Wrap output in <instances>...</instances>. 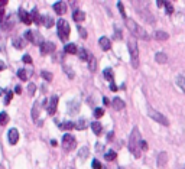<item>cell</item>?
<instances>
[{
  "label": "cell",
  "mask_w": 185,
  "mask_h": 169,
  "mask_svg": "<svg viewBox=\"0 0 185 169\" xmlns=\"http://www.w3.org/2000/svg\"><path fill=\"white\" fill-rule=\"evenodd\" d=\"M13 46L16 49H22L23 46H25V42H23V39L22 38H15L13 39Z\"/></svg>",
  "instance_id": "cell-31"
},
{
  "label": "cell",
  "mask_w": 185,
  "mask_h": 169,
  "mask_svg": "<svg viewBox=\"0 0 185 169\" xmlns=\"http://www.w3.org/2000/svg\"><path fill=\"white\" fill-rule=\"evenodd\" d=\"M38 117H39V104H35L32 109V119L38 120Z\"/></svg>",
  "instance_id": "cell-33"
},
{
  "label": "cell",
  "mask_w": 185,
  "mask_h": 169,
  "mask_svg": "<svg viewBox=\"0 0 185 169\" xmlns=\"http://www.w3.org/2000/svg\"><path fill=\"white\" fill-rule=\"evenodd\" d=\"M19 19L25 23V25H31L32 23V18H31V15L26 12V10H23V9H19Z\"/></svg>",
  "instance_id": "cell-11"
},
{
  "label": "cell",
  "mask_w": 185,
  "mask_h": 169,
  "mask_svg": "<svg viewBox=\"0 0 185 169\" xmlns=\"http://www.w3.org/2000/svg\"><path fill=\"white\" fill-rule=\"evenodd\" d=\"M7 123H9V116L6 111H2L0 113V126H6Z\"/></svg>",
  "instance_id": "cell-30"
},
{
  "label": "cell",
  "mask_w": 185,
  "mask_h": 169,
  "mask_svg": "<svg viewBox=\"0 0 185 169\" xmlns=\"http://www.w3.org/2000/svg\"><path fill=\"white\" fill-rule=\"evenodd\" d=\"M64 51H65V54H71L73 55V54H78V48H77L75 44H67Z\"/></svg>",
  "instance_id": "cell-22"
},
{
  "label": "cell",
  "mask_w": 185,
  "mask_h": 169,
  "mask_svg": "<svg viewBox=\"0 0 185 169\" xmlns=\"http://www.w3.org/2000/svg\"><path fill=\"white\" fill-rule=\"evenodd\" d=\"M28 91H29V96L33 97V96H35V91H36V85L31 83V84L28 85Z\"/></svg>",
  "instance_id": "cell-41"
},
{
  "label": "cell",
  "mask_w": 185,
  "mask_h": 169,
  "mask_svg": "<svg viewBox=\"0 0 185 169\" xmlns=\"http://www.w3.org/2000/svg\"><path fill=\"white\" fill-rule=\"evenodd\" d=\"M39 49H41V54H42V55L52 54V52L55 51V44H52V42H44V44L39 46Z\"/></svg>",
  "instance_id": "cell-9"
},
{
  "label": "cell",
  "mask_w": 185,
  "mask_h": 169,
  "mask_svg": "<svg viewBox=\"0 0 185 169\" xmlns=\"http://www.w3.org/2000/svg\"><path fill=\"white\" fill-rule=\"evenodd\" d=\"M73 19L75 20V22L81 23L83 20L86 19V13L81 12V10H74V12H73Z\"/></svg>",
  "instance_id": "cell-20"
},
{
  "label": "cell",
  "mask_w": 185,
  "mask_h": 169,
  "mask_svg": "<svg viewBox=\"0 0 185 169\" xmlns=\"http://www.w3.org/2000/svg\"><path fill=\"white\" fill-rule=\"evenodd\" d=\"M67 169H73V168H67Z\"/></svg>",
  "instance_id": "cell-59"
},
{
  "label": "cell",
  "mask_w": 185,
  "mask_h": 169,
  "mask_svg": "<svg viewBox=\"0 0 185 169\" xmlns=\"http://www.w3.org/2000/svg\"><path fill=\"white\" fill-rule=\"evenodd\" d=\"M88 155H90V150H88V148H83V149L78 152V158L81 159V161L87 159V158H88Z\"/></svg>",
  "instance_id": "cell-29"
},
{
  "label": "cell",
  "mask_w": 185,
  "mask_h": 169,
  "mask_svg": "<svg viewBox=\"0 0 185 169\" xmlns=\"http://www.w3.org/2000/svg\"><path fill=\"white\" fill-rule=\"evenodd\" d=\"M13 98V93L12 91H6V97H5V104H9L10 100Z\"/></svg>",
  "instance_id": "cell-42"
},
{
  "label": "cell",
  "mask_w": 185,
  "mask_h": 169,
  "mask_svg": "<svg viewBox=\"0 0 185 169\" xmlns=\"http://www.w3.org/2000/svg\"><path fill=\"white\" fill-rule=\"evenodd\" d=\"M148 114H149V117L151 119H153L155 122H158V123H161V124H164V126H169V120L166 119L162 113H159V111H156V110H153L152 107H149L148 109Z\"/></svg>",
  "instance_id": "cell-5"
},
{
  "label": "cell",
  "mask_w": 185,
  "mask_h": 169,
  "mask_svg": "<svg viewBox=\"0 0 185 169\" xmlns=\"http://www.w3.org/2000/svg\"><path fill=\"white\" fill-rule=\"evenodd\" d=\"M15 93H16V94H20V93H22V88H20V85H16V87H15Z\"/></svg>",
  "instance_id": "cell-51"
},
{
  "label": "cell",
  "mask_w": 185,
  "mask_h": 169,
  "mask_svg": "<svg viewBox=\"0 0 185 169\" xmlns=\"http://www.w3.org/2000/svg\"><path fill=\"white\" fill-rule=\"evenodd\" d=\"M113 136H114V133H113V132H110V133L107 135V140H109V142H112V140H113Z\"/></svg>",
  "instance_id": "cell-50"
},
{
  "label": "cell",
  "mask_w": 185,
  "mask_h": 169,
  "mask_svg": "<svg viewBox=\"0 0 185 169\" xmlns=\"http://www.w3.org/2000/svg\"><path fill=\"white\" fill-rule=\"evenodd\" d=\"M184 169H185V168H184Z\"/></svg>",
  "instance_id": "cell-62"
},
{
  "label": "cell",
  "mask_w": 185,
  "mask_h": 169,
  "mask_svg": "<svg viewBox=\"0 0 185 169\" xmlns=\"http://www.w3.org/2000/svg\"><path fill=\"white\" fill-rule=\"evenodd\" d=\"M140 149H142V150H148V143H146L143 139H142V142H140Z\"/></svg>",
  "instance_id": "cell-48"
},
{
  "label": "cell",
  "mask_w": 185,
  "mask_h": 169,
  "mask_svg": "<svg viewBox=\"0 0 185 169\" xmlns=\"http://www.w3.org/2000/svg\"><path fill=\"white\" fill-rule=\"evenodd\" d=\"M2 94H3V90H2V88H0V96H2Z\"/></svg>",
  "instance_id": "cell-58"
},
{
  "label": "cell",
  "mask_w": 185,
  "mask_h": 169,
  "mask_svg": "<svg viewBox=\"0 0 185 169\" xmlns=\"http://www.w3.org/2000/svg\"><path fill=\"white\" fill-rule=\"evenodd\" d=\"M5 68H6V65H5V62H2V61H0V71H3Z\"/></svg>",
  "instance_id": "cell-56"
},
{
  "label": "cell",
  "mask_w": 185,
  "mask_h": 169,
  "mask_svg": "<svg viewBox=\"0 0 185 169\" xmlns=\"http://www.w3.org/2000/svg\"><path fill=\"white\" fill-rule=\"evenodd\" d=\"M140 142H142V136H140V132L138 127H133L130 137H129V150L133 153L135 158H140L142 152H140Z\"/></svg>",
  "instance_id": "cell-1"
},
{
  "label": "cell",
  "mask_w": 185,
  "mask_h": 169,
  "mask_svg": "<svg viewBox=\"0 0 185 169\" xmlns=\"http://www.w3.org/2000/svg\"><path fill=\"white\" fill-rule=\"evenodd\" d=\"M77 29H78V33L81 35V38H83V39H87V36H88V35H87V31H86V29H84V28H83L81 25L77 26Z\"/></svg>",
  "instance_id": "cell-40"
},
{
  "label": "cell",
  "mask_w": 185,
  "mask_h": 169,
  "mask_svg": "<svg viewBox=\"0 0 185 169\" xmlns=\"http://www.w3.org/2000/svg\"><path fill=\"white\" fill-rule=\"evenodd\" d=\"M75 146H77L75 137L73 135H70V133L64 135V137H62V148L65 150H73V149H75Z\"/></svg>",
  "instance_id": "cell-6"
},
{
  "label": "cell",
  "mask_w": 185,
  "mask_h": 169,
  "mask_svg": "<svg viewBox=\"0 0 185 169\" xmlns=\"http://www.w3.org/2000/svg\"><path fill=\"white\" fill-rule=\"evenodd\" d=\"M54 19L52 16H49V15H44V16H41V25H44L45 28H52L54 26Z\"/></svg>",
  "instance_id": "cell-12"
},
{
  "label": "cell",
  "mask_w": 185,
  "mask_h": 169,
  "mask_svg": "<svg viewBox=\"0 0 185 169\" xmlns=\"http://www.w3.org/2000/svg\"><path fill=\"white\" fill-rule=\"evenodd\" d=\"M78 110H80V103L77 101V100L68 103V113H70V114L75 116V114H78Z\"/></svg>",
  "instance_id": "cell-13"
},
{
  "label": "cell",
  "mask_w": 185,
  "mask_h": 169,
  "mask_svg": "<svg viewBox=\"0 0 185 169\" xmlns=\"http://www.w3.org/2000/svg\"><path fill=\"white\" fill-rule=\"evenodd\" d=\"M164 6H165L168 15H172V13H174V6H172V3H169V2H164Z\"/></svg>",
  "instance_id": "cell-36"
},
{
  "label": "cell",
  "mask_w": 185,
  "mask_h": 169,
  "mask_svg": "<svg viewBox=\"0 0 185 169\" xmlns=\"http://www.w3.org/2000/svg\"><path fill=\"white\" fill-rule=\"evenodd\" d=\"M119 169H123V168H119Z\"/></svg>",
  "instance_id": "cell-61"
},
{
  "label": "cell",
  "mask_w": 185,
  "mask_h": 169,
  "mask_svg": "<svg viewBox=\"0 0 185 169\" xmlns=\"http://www.w3.org/2000/svg\"><path fill=\"white\" fill-rule=\"evenodd\" d=\"M74 126H75L77 130H84L86 129V120H80L77 123H74Z\"/></svg>",
  "instance_id": "cell-37"
},
{
  "label": "cell",
  "mask_w": 185,
  "mask_h": 169,
  "mask_svg": "<svg viewBox=\"0 0 185 169\" xmlns=\"http://www.w3.org/2000/svg\"><path fill=\"white\" fill-rule=\"evenodd\" d=\"M103 75H104V78H106L107 81H110V84H113V81H114V75H113V71L110 70V68H106L104 72H103Z\"/></svg>",
  "instance_id": "cell-27"
},
{
  "label": "cell",
  "mask_w": 185,
  "mask_h": 169,
  "mask_svg": "<svg viewBox=\"0 0 185 169\" xmlns=\"http://www.w3.org/2000/svg\"><path fill=\"white\" fill-rule=\"evenodd\" d=\"M168 36H169V35L166 32H164V31H156V32L153 33V38L156 39V41H166Z\"/></svg>",
  "instance_id": "cell-23"
},
{
  "label": "cell",
  "mask_w": 185,
  "mask_h": 169,
  "mask_svg": "<svg viewBox=\"0 0 185 169\" xmlns=\"http://www.w3.org/2000/svg\"><path fill=\"white\" fill-rule=\"evenodd\" d=\"M19 140V132L16 129H10L9 130V143L10 145H16Z\"/></svg>",
  "instance_id": "cell-14"
},
{
  "label": "cell",
  "mask_w": 185,
  "mask_h": 169,
  "mask_svg": "<svg viewBox=\"0 0 185 169\" xmlns=\"http://www.w3.org/2000/svg\"><path fill=\"white\" fill-rule=\"evenodd\" d=\"M168 162V153L166 152H161L158 155V166L159 168H164Z\"/></svg>",
  "instance_id": "cell-18"
},
{
  "label": "cell",
  "mask_w": 185,
  "mask_h": 169,
  "mask_svg": "<svg viewBox=\"0 0 185 169\" xmlns=\"http://www.w3.org/2000/svg\"><path fill=\"white\" fill-rule=\"evenodd\" d=\"M6 5H7V2H6V0H0V7L6 6Z\"/></svg>",
  "instance_id": "cell-57"
},
{
  "label": "cell",
  "mask_w": 185,
  "mask_h": 169,
  "mask_svg": "<svg viewBox=\"0 0 185 169\" xmlns=\"http://www.w3.org/2000/svg\"><path fill=\"white\" fill-rule=\"evenodd\" d=\"M103 103H104V106H110V101H109V98H103Z\"/></svg>",
  "instance_id": "cell-54"
},
{
  "label": "cell",
  "mask_w": 185,
  "mask_h": 169,
  "mask_svg": "<svg viewBox=\"0 0 185 169\" xmlns=\"http://www.w3.org/2000/svg\"><path fill=\"white\" fill-rule=\"evenodd\" d=\"M101 169H106V168H101Z\"/></svg>",
  "instance_id": "cell-60"
},
{
  "label": "cell",
  "mask_w": 185,
  "mask_h": 169,
  "mask_svg": "<svg viewBox=\"0 0 185 169\" xmlns=\"http://www.w3.org/2000/svg\"><path fill=\"white\" fill-rule=\"evenodd\" d=\"M57 32H58V36H60L61 41H62V42H67L68 38H70V32H71L70 23H68L65 19H60L58 23H57Z\"/></svg>",
  "instance_id": "cell-3"
},
{
  "label": "cell",
  "mask_w": 185,
  "mask_h": 169,
  "mask_svg": "<svg viewBox=\"0 0 185 169\" xmlns=\"http://www.w3.org/2000/svg\"><path fill=\"white\" fill-rule=\"evenodd\" d=\"M87 62H88V68H90V71L96 72V70H97V59H96V57L90 54V57H88V61H87Z\"/></svg>",
  "instance_id": "cell-19"
},
{
  "label": "cell",
  "mask_w": 185,
  "mask_h": 169,
  "mask_svg": "<svg viewBox=\"0 0 185 169\" xmlns=\"http://www.w3.org/2000/svg\"><path fill=\"white\" fill-rule=\"evenodd\" d=\"M57 107H58V97L57 96H52V97L48 100V107H46V111L49 116H54L55 111H57Z\"/></svg>",
  "instance_id": "cell-7"
},
{
  "label": "cell",
  "mask_w": 185,
  "mask_h": 169,
  "mask_svg": "<svg viewBox=\"0 0 185 169\" xmlns=\"http://www.w3.org/2000/svg\"><path fill=\"white\" fill-rule=\"evenodd\" d=\"M155 59H156V62H159V64H166L168 62V57H166L164 52H158L155 55Z\"/></svg>",
  "instance_id": "cell-26"
},
{
  "label": "cell",
  "mask_w": 185,
  "mask_h": 169,
  "mask_svg": "<svg viewBox=\"0 0 185 169\" xmlns=\"http://www.w3.org/2000/svg\"><path fill=\"white\" fill-rule=\"evenodd\" d=\"M64 71H65V74L68 75L70 78H74V71L70 68V67H67V65H64Z\"/></svg>",
  "instance_id": "cell-43"
},
{
  "label": "cell",
  "mask_w": 185,
  "mask_h": 169,
  "mask_svg": "<svg viewBox=\"0 0 185 169\" xmlns=\"http://www.w3.org/2000/svg\"><path fill=\"white\" fill-rule=\"evenodd\" d=\"M114 38L116 39H122V32L119 31V28L114 26Z\"/></svg>",
  "instance_id": "cell-47"
},
{
  "label": "cell",
  "mask_w": 185,
  "mask_h": 169,
  "mask_svg": "<svg viewBox=\"0 0 185 169\" xmlns=\"http://www.w3.org/2000/svg\"><path fill=\"white\" fill-rule=\"evenodd\" d=\"M15 22H13V16H7L5 19L2 20V29L3 31H10L13 28Z\"/></svg>",
  "instance_id": "cell-10"
},
{
  "label": "cell",
  "mask_w": 185,
  "mask_h": 169,
  "mask_svg": "<svg viewBox=\"0 0 185 169\" xmlns=\"http://www.w3.org/2000/svg\"><path fill=\"white\" fill-rule=\"evenodd\" d=\"M107 161H116V158H117V153H116V150H109L106 155H104Z\"/></svg>",
  "instance_id": "cell-32"
},
{
  "label": "cell",
  "mask_w": 185,
  "mask_h": 169,
  "mask_svg": "<svg viewBox=\"0 0 185 169\" xmlns=\"http://www.w3.org/2000/svg\"><path fill=\"white\" fill-rule=\"evenodd\" d=\"M156 5H158V7H162L164 6V0H158V2H156Z\"/></svg>",
  "instance_id": "cell-55"
},
{
  "label": "cell",
  "mask_w": 185,
  "mask_h": 169,
  "mask_svg": "<svg viewBox=\"0 0 185 169\" xmlns=\"http://www.w3.org/2000/svg\"><path fill=\"white\" fill-rule=\"evenodd\" d=\"M32 75V71L31 70H19L18 71V77L22 80V81H28V78Z\"/></svg>",
  "instance_id": "cell-21"
},
{
  "label": "cell",
  "mask_w": 185,
  "mask_h": 169,
  "mask_svg": "<svg viewBox=\"0 0 185 169\" xmlns=\"http://www.w3.org/2000/svg\"><path fill=\"white\" fill-rule=\"evenodd\" d=\"M23 61H25L26 64H32V58H31V55H25V57H23Z\"/></svg>",
  "instance_id": "cell-49"
},
{
  "label": "cell",
  "mask_w": 185,
  "mask_h": 169,
  "mask_svg": "<svg viewBox=\"0 0 185 169\" xmlns=\"http://www.w3.org/2000/svg\"><path fill=\"white\" fill-rule=\"evenodd\" d=\"M138 13L146 20V22H148V23H151V25L155 23V18H153V15L149 12L148 9H138Z\"/></svg>",
  "instance_id": "cell-8"
},
{
  "label": "cell",
  "mask_w": 185,
  "mask_h": 169,
  "mask_svg": "<svg viewBox=\"0 0 185 169\" xmlns=\"http://www.w3.org/2000/svg\"><path fill=\"white\" fill-rule=\"evenodd\" d=\"M91 166H92V169H101V163H100L97 159H94L91 163Z\"/></svg>",
  "instance_id": "cell-46"
},
{
  "label": "cell",
  "mask_w": 185,
  "mask_h": 169,
  "mask_svg": "<svg viewBox=\"0 0 185 169\" xmlns=\"http://www.w3.org/2000/svg\"><path fill=\"white\" fill-rule=\"evenodd\" d=\"M52 7L58 15H64V13L67 12V3L65 2H58V3H55Z\"/></svg>",
  "instance_id": "cell-16"
},
{
  "label": "cell",
  "mask_w": 185,
  "mask_h": 169,
  "mask_svg": "<svg viewBox=\"0 0 185 169\" xmlns=\"http://www.w3.org/2000/svg\"><path fill=\"white\" fill-rule=\"evenodd\" d=\"M91 129H92V132H94V135L100 136L101 132H103V126H101L99 122H94V123H91Z\"/></svg>",
  "instance_id": "cell-25"
},
{
  "label": "cell",
  "mask_w": 185,
  "mask_h": 169,
  "mask_svg": "<svg viewBox=\"0 0 185 169\" xmlns=\"http://www.w3.org/2000/svg\"><path fill=\"white\" fill-rule=\"evenodd\" d=\"M94 116L97 117V119L103 117L104 116V110H103V109H96V110H94Z\"/></svg>",
  "instance_id": "cell-45"
},
{
  "label": "cell",
  "mask_w": 185,
  "mask_h": 169,
  "mask_svg": "<svg viewBox=\"0 0 185 169\" xmlns=\"http://www.w3.org/2000/svg\"><path fill=\"white\" fill-rule=\"evenodd\" d=\"M177 84H178L179 88L185 93V77H178L177 78Z\"/></svg>",
  "instance_id": "cell-35"
},
{
  "label": "cell",
  "mask_w": 185,
  "mask_h": 169,
  "mask_svg": "<svg viewBox=\"0 0 185 169\" xmlns=\"http://www.w3.org/2000/svg\"><path fill=\"white\" fill-rule=\"evenodd\" d=\"M112 106H113V109H114V110H123V109L126 107L125 101H123L122 98H119V97H114V98H113Z\"/></svg>",
  "instance_id": "cell-15"
},
{
  "label": "cell",
  "mask_w": 185,
  "mask_h": 169,
  "mask_svg": "<svg viewBox=\"0 0 185 169\" xmlns=\"http://www.w3.org/2000/svg\"><path fill=\"white\" fill-rule=\"evenodd\" d=\"M117 7H119L122 18H125V19H126V12H125V6H123V3H122V2H119V3H117Z\"/></svg>",
  "instance_id": "cell-44"
},
{
  "label": "cell",
  "mask_w": 185,
  "mask_h": 169,
  "mask_svg": "<svg viewBox=\"0 0 185 169\" xmlns=\"http://www.w3.org/2000/svg\"><path fill=\"white\" fill-rule=\"evenodd\" d=\"M78 57L81 61H88V57H90V54L86 51V49H81V51H78Z\"/></svg>",
  "instance_id": "cell-34"
},
{
  "label": "cell",
  "mask_w": 185,
  "mask_h": 169,
  "mask_svg": "<svg viewBox=\"0 0 185 169\" xmlns=\"http://www.w3.org/2000/svg\"><path fill=\"white\" fill-rule=\"evenodd\" d=\"M25 39L33 44V39H35V32H32V31H28V32L25 33Z\"/></svg>",
  "instance_id": "cell-39"
},
{
  "label": "cell",
  "mask_w": 185,
  "mask_h": 169,
  "mask_svg": "<svg viewBox=\"0 0 185 169\" xmlns=\"http://www.w3.org/2000/svg\"><path fill=\"white\" fill-rule=\"evenodd\" d=\"M31 18H32V22H35L36 25H41V15H39V12H38L36 7L31 12Z\"/></svg>",
  "instance_id": "cell-24"
},
{
  "label": "cell",
  "mask_w": 185,
  "mask_h": 169,
  "mask_svg": "<svg viewBox=\"0 0 185 169\" xmlns=\"http://www.w3.org/2000/svg\"><path fill=\"white\" fill-rule=\"evenodd\" d=\"M0 19L2 20L5 19V10H3V7H0Z\"/></svg>",
  "instance_id": "cell-52"
},
{
  "label": "cell",
  "mask_w": 185,
  "mask_h": 169,
  "mask_svg": "<svg viewBox=\"0 0 185 169\" xmlns=\"http://www.w3.org/2000/svg\"><path fill=\"white\" fill-rule=\"evenodd\" d=\"M125 25H126V28L130 31V33H132L135 38L143 39V41H149V35H148V32H146L142 26H139V23H136L133 19L126 18V19H125Z\"/></svg>",
  "instance_id": "cell-2"
},
{
  "label": "cell",
  "mask_w": 185,
  "mask_h": 169,
  "mask_svg": "<svg viewBox=\"0 0 185 169\" xmlns=\"http://www.w3.org/2000/svg\"><path fill=\"white\" fill-rule=\"evenodd\" d=\"M99 44H100V46H101V49H103V51H109V49L112 48V42H110V39L106 38V36L100 38Z\"/></svg>",
  "instance_id": "cell-17"
},
{
  "label": "cell",
  "mask_w": 185,
  "mask_h": 169,
  "mask_svg": "<svg viewBox=\"0 0 185 169\" xmlns=\"http://www.w3.org/2000/svg\"><path fill=\"white\" fill-rule=\"evenodd\" d=\"M41 75H42V78L46 80V81H52V78H54L52 74H51V72H48V71H42L41 72Z\"/></svg>",
  "instance_id": "cell-38"
},
{
  "label": "cell",
  "mask_w": 185,
  "mask_h": 169,
  "mask_svg": "<svg viewBox=\"0 0 185 169\" xmlns=\"http://www.w3.org/2000/svg\"><path fill=\"white\" fill-rule=\"evenodd\" d=\"M129 45V52H130V61H132V67L133 68H138L139 67V48H138V44L135 39H129L127 42Z\"/></svg>",
  "instance_id": "cell-4"
},
{
  "label": "cell",
  "mask_w": 185,
  "mask_h": 169,
  "mask_svg": "<svg viewBox=\"0 0 185 169\" xmlns=\"http://www.w3.org/2000/svg\"><path fill=\"white\" fill-rule=\"evenodd\" d=\"M60 129L61 130H71L75 129V126H74L73 122H64V123H60Z\"/></svg>",
  "instance_id": "cell-28"
},
{
  "label": "cell",
  "mask_w": 185,
  "mask_h": 169,
  "mask_svg": "<svg viewBox=\"0 0 185 169\" xmlns=\"http://www.w3.org/2000/svg\"><path fill=\"white\" fill-rule=\"evenodd\" d=\"M110 90H112V91H117V85L114 84V83H113V84H110Z\"/></svg>",
  "instance_id": "cell-53"
}]
</instances>
